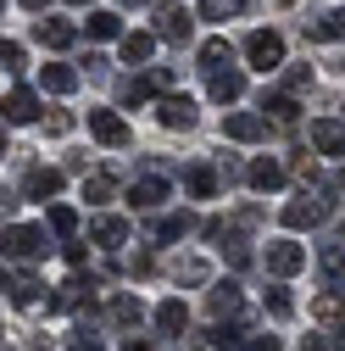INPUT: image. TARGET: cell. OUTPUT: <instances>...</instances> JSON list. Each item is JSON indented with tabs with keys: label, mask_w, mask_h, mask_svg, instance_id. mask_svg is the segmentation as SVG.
<instances>
[{
	"label": "cell",
	"mask_w": 345,
	"mask_h": 351,
	"mask_svg": "<svg viewBox=\"0 0 345 351\" xmlns=\"http://www.w3.org/2000/svg\"><path fill=\"white\" fill-rule=\"evenodd\" d=\"M312 145H318L323 156H345V123H340V117H318V123H312Z\"/></svg>",
	"instance_id": "obj_13"
},
{
	"label": "cell",
	"mask_w": 345,
	"mask_h": 351,
	"mask_svg": "<svg viewBox=\"0 0 345 351\" xmlns=\"http://www.w3.org/2000/svg\"><path fill=\"white\" fill-rule=\"evenodd\" d=\"M206 95H212V101H223V106H229V101H240V95H245V73H240V67L212 73V78H206Z\"/></svg>",
	"instance_id": "obj_16"
},
{
	"label": "cell",
	"mask_w": 345,
	"mask_h": 351,
	"mask_svg": "<svg viewBox=\"0 0 345 351\" xmlns=\"http://www.w3.org/2000/svg\"><path fill=\"white\" fill-rule=\"evenodd\" d=\"M67 351H101V335H95L90 324H78V329H73V340H67Z\"/></svg>",
	"instance_id": "obj_39"
},
{
	"label": "cell",
	"mask_w": 345,
	"mask_h": 351,
	"mask_svg": "<svg viewBox=\"0 0 345 351\" xmlns=\"http://www.w3.org/2000/svg\"><path fill=\"white\" fill-rule=\"evenodd\" d=\"M39 290H45V285H39L34 274H12V285H6L12 306H39Z\"/></svg>",
	"instance_id": "obj_27"
},
{
	"label": "cell",
	"mask_w": 345,
	"mask_h": 351,
	"mask_svg": "<svg viewBox=\"0 0 345 351\" xmlns=\"http://www.w3.org/2000/svg\"><path fill=\"white\" fill-rule=\"evenodd\" d=\"M67 128H73V112H62V106H56V112L45 117V134H67Z\"/></svg>",
	"instance_id": "obj_41"
},
{
	"label": "cell",
	"mask_w": 345,
	"mask_h": 351,
	"mask_svg": "<svg viewBox=\"0 0 345 351\" xmlns=\"http://www.w3.org/2000/svg\"><path fill=\"white\" fill-rule=\"evenodd\" d=\"M218 184H223V179H218V167H212V162H190V167H184V190H190L195 201H212Z\"/></svg>",
	"instance_id": "obj_10"
},
{
	"label": "cell",
	"mask_w": 345,
	"mask_h": 351,
	"mask_svg": "<svg viewBox=\"0 0 345 351\" xmlns=\"http://www.w3.org/2000/svg\"><path fill=\"white\" fill-rule=\"evenodd\" d=\"M0 6H6V0H0Z\"/></svg>",
	"instance_id": "obj_49"
},
{
	"label": "cell",
	"mask_w": 345,
	"mask_h": 351,
	"mask_svg": "<svg viewBox=\"0 0 345 351\" xmlns=\"http://www.w3.org/2000/svg\"><path fill=\"white\" fill-rule=\"evenodd\" d=\"M67 6H90V0H67Z\"/></svg>",
	"instance_id": "obj_47"
},
{
	"label": "cell",
	"mask_w": 345,
	"mask_h": 351,
	"mask_svg": "<svg viewBox=\"0 0 345 351\" xmlns=\"http://www.w3.org/2000/svg\"><path fill=\"white\" fill-rule=\"evenodd\" d=\"M323 217H329V201L323 195H301V201L284 206V229H318Z\"/></svg>",
	"instance_id": "obj_6"
},
{
	"label": "cell",
	"mask_w": 345,
	"mask_h": 351,
	"mask_svg": "<svg viewBox=\"0 0 345 351\" xmlns=\"http://www.w3.org/2000/svg\"><path fill=\"white\" fill-rule=\"evenodd\" d=\"M90 134H95L101 145H112V151H123L128 140H134V134H128V123H123L112 106H90Z\"/></svg>",
	"instance_id": "obj_4"
},
{
	"label": "cell",
	"mask_w": 345,
	"mask_h": 351,
	"mask_svg": "<svg viewBox=\"0 0 345 351\" xmlns=\"http://www.w3.org/2000/svg\"><path fill=\"white\" fill-rule=\"evenodd\" d=\"M318 274H323L329 285H345V245H323V251H318Z\"/></svg>",
	"instance_id": "obj_28"
},
{
	"label": "cell",
	"mask_w": 345,
	"mask_h": 351,
	"mask_svg": "<svg viewBox=\"0 0 345 351\" xmlns=\"http://www.w3.org/2000/svg\"><path fill=\"white\" fill-rule=\"evenodd\" d=\"M223 134L240 140V145H256V140H268V117H256V112H229V117H223Z\"/></svg>",
	"instance_id": "obj_8"
},
{
	"label": "cell",
	"mask_w": 345,
	"mask_h": 351,
	"mask_svg": "<svg viewBox=\"0 0 345 351\" xmlns=\"http://www.w3.org/2000/svg\"><path fill=\"white\" fill-rule=\"evenodd\" d=\"M0 251L17 256V262H34V256L51 251V240H45V229H34V223H12L6 234H0Z\"/></svg>",
	"instance_id": "obj_1"
},
{
	"label": "cell",
	"mask_w": 345,
	"mask_h": 351,
	"mask_svg": "<svg viewBox=\"0 0 345 351\" xmlns=\"http://www.w3.org/2000/svg\"><path fill=\"white\" fill-rule=\"evenodd\" d=\"M106 318H112L117 329H128V335H134V329L145 324V301H140V295H112V306H106Z\"/></svg>",
	"instance_id": "obj_11"
},
{
	"label": "cell",
	"mask_w": 345,
	"mask_h": 351,
	"mask_svg": "<svg viewBox=\"0 0 345 351\" xmlns=\"http://www.w3.org/2000/svg\"><path fill=\"white\" fill-rule=\"evenodd\" d=\"M123 351H151V340H140V335H128V340H123Z\"/></svg>",
	"instance_id": "obj_45"
},
{
	"label": "cell",
	"mask_w": 345,
	"mask_h": 351,
	"mask_svg": "<svg viewBox=\"0 0 345 351\" xmlns=\"http://www.w3.org/2000/svg\"><path fill=\"white\" fill-rule=\"evenodd\" d=\"M90 34H95V39H117V34H123V17H117V12H90Z\"/></svg>",
	"instance_id": "obj_32"
},
{
	"label": "cell",
	"mask_w": 345,
	"mask_h": 351,
	"mask_svg": "<svg viewBox=\"0 0 345 351\" xmlns=\"http://www.w3.org/2000/svg\"><path fill=\"white\" fill-rule=\"evenodd\" d=\"M279 6H295V0H279Z\"/></svg>",
	"instance_id": "obj_48"
},
{
	"label": "cell",
	"mask_w": 345,
	"mask_h": 351,
	"mask_svg": "<svg viewBox=\"0 0 345 351\" xmlns=\"http://www.w3.org/2000/svg\"><path fill=\"white\" fill-rule=\"evenodd\" d=\"M312 318L345 335V295H340V290H323V295H312Z\"/></svg>",
	"instance_id": "obj_18"
},
{
	"label": "cell",
	"mask_w": 345,
	"mask_h": 351,
	"mask_svg": "<svg viewBox=\"0 0 345 351\" xmlns=\"http://www.w3.org/2000/svg\"><path fill=\"white\" fill-rule=\"evenodd\" d=\"M0 117H6V123H34L39 117V95L34 90H12L6 101H0Z\"/></svg>",
	"instance_id": "obj_19"
},
{
	"label": "cell",
	"mask_w": 345,
	"mask_h": 351,
	"mask_svg": "<svg viewBox=\"0 0 345 351\" xmlns=\"http://www.w3.org/2000/svg\"><path fill=\"white\" fill-rule=\"evenodd\" d=\"M56 190H62V173H56V167H28V173H23V195H28V201H51Z\"/></svg>",
	"instance_id": "obj_15"
},
{
	"label": "cell",
	"mask_w": 345,
	"mask_h": 351,
	"mask_svg": "<svg viewBox=\"0 0 345 351\" xmlns=\"http://www.w3.org/2000/svg\"><path fill=\"white\" fill-rule=\"evenodd\" d=\"M172 274H179V285H206V274H212V268H206L201 256H184V262H179Z\"/></svg>",
	"instance_id": "obj_36"
},
{
	"label": "cell",
	"mask_w": 345,
	"mask_h": 351,
	"mask_svg": "<svg viewBox=\"0 0 345 351\" xmlns=\"http://www.w3.org/2000/svg\"><path fill=\"white\" fill-rule=\"evenodd\" d=\"M206 313L218 318V324H223V318H240V285H234V279L212 285V290H206Z\"/></svg>",
	"instance_id": "obj_9"
},
{
	"label": "cell",
	"mask_w": 345,
	"mask_h": 351,
	"mask_svg": "<svg viewBox=\"0 0 345 351\" xmlns=\"http://www.w3.org/2000/svg\"><path fill=\"white\" fill-rule=\"evenodd\" d=\"M268 313H273V318H290V313H295V301H290V290H284V285H273V290H268Z\"/></svg>",
	"instance_id": "obj_38"
},
{
	"label": "cell",
	"mask_w": 345,
	"mask_h": 351,
	"mask_svg": "<svg viewBox=\"0 0 345 351\" xmlns=\"http://www.w3.org/2000/svg\"><path fill=\"white\" fill-rule=\"evenodd\" d=\"M23 6H28V12H45V6H51V0H23Z\"/></svg>",
	"instance_id": "obj_46"
},
{
	"label": "cell",
	"mask_w": 345,
	"mask_h": 351,
	"mask_svg": "<svg viewBox=\"0 0 345 351\" xmlns=\"http://www.w3.org/2000/svg\"><path fill=\"white\" fill-rule=\"evenodd\" d=\"M151 23H156V39H172V45H184V39L195 34V17H190L184 6H172V0L151 6Z\"/></svg>",
	"instance_id": "obj_3"
},
{
	"label": "cell",
	"mask_w": 345,
	"mask_h": 351,
	"mask_svg": "<svg viewBox=\"0 0 345 351\" xmlns=\"http://www.w3.org/2000/svg\"><path fill=\"white\" fill-rule=\"evenodd\" d=\"M245 0H201V17L206 23H223V17H240Z\"/></svg>",
	"instance_id": "obj_30"
},
{
	"label": "cell",
	"mask_w": 345,
	"mask_h": 351,
	"mask_svg": "<svg viewBox=\"0 0 345 351\" xmlns=\"http://www.w3.org/2000/svg\"><path fill=\"white\" fill-rule=\"evenodd\" d=\"M240 351H279V335H245Z\"/></svg>",
	"instance_id": "obj_40"
},
{
	"label": "cell",
	"mask_w": 345,
	"mask_h": 351,
	"mask_svg": "<svg viewBox=\"0 0 345 351\" xmlns=\"http://www.w3.org/2000/svg\"><path fill=\"white\" fill-rule=\"evenodd\" d=\"M156 329H162V335H184V329H190V306H184L179 295H167V301L156 306Z\"/></svg>",
	"instance_id": "obj_20"
},
{
	"label": "cell",
	"mask_w": 345,
	"mask_h": 351,
	"mask_svg": "<svg viewBox=\"0 0 345 351\" xmlns=\"http://www.w3.org/2000/svg\"><path fill=\"white\" fill-rule=\"evenodd\" d=\"M262 262H268V274L290 279V274H301V268H307V251H301L295 240H273V245L262 251Z\"/></svg>",
	"instance_id": "obj_5"
},
{
	"label": "cell",
	"mask_w": 345,
	"mask_h": 351,
	"mask_svg": "<svg viewBox=\"0 0 345 351\" xmlns=\"http://www.w3.org/2000/svg\"><path fill=\"white\" fill-rule=\"evenodd\" d=\"M112 190H117L112 173H90V179H84V201H112Z\"/></svg>",
	"instance_id": "obj_31"
},
{
	"label": "cell",
	"mask_w": 345,
	"mask_h": 351,
	"mask_svg": "<svg viewBox=\"0 0 345 351\" xmlns=\"http://www.w3.org/2000/svg\"><path fill=\"white\" fill-rule=\"evenodd\" d=\"M307 84H312V67H295V73H290V95H301Z\"/></svg>",
	"instance_id": "obj_43"
},
{
	"label": "cell",
	"mask_w": 345,
	"mask_h": 351,
	"mask_svg": "<svg viewBox=\"0 0 345 351\" xmlns=\"http://www.w3.org/2000/svg\"><path fill=\"white\" fill-rule=\"evenodd\" d=\"M90 240L106 245V251H117V245L128 240V223H123V217H95V223H90Z\"/></svg>",
	"instance_id": "obj_25"
},
{
	"label": "cell",
	"mask_w": 345,
	"mask_h": 351,
	"mask_svg": "<svg viewBox=\"0 0 345 351\" xmlns=\"http://www.w3.org/2000/svg\"><path fill=\"white\" fill-rule=\"evenodd\" d=\"M245 184L262 190V195H268V190H284V167H279L273 156H256V162L245 167Z\"/></svg>",
	"instance_id": "obj_14"
},
{
	"label": "cell",
	"mask_w": 345,
	"mask_h": 351,
	"mask_svg": "<svg viewBox=\"0 0 345 351\" xmlns=\"http://www.w3.org/2000/svg\"><path fill=\"white\" fill-rule=\"evenodd\" d=\"M34 39H39L45 51H67L73 39H78V28H73V23H62V17H45V23H34Z\"/></svg>",
	"instance_id": "obj_17"
},
{
	"label": "cell",
	"mask_w": 345,
	"mask_h": 351,
	"mask_svg": "<svg viewBox=\"0 0 345 351\" xmlns=\"http://www.w3.org/2000/svg\"><path fill=\"white\" fill-rule=\"evenodd\" d=\"M206 346H212V351H234V346H240V329H234V324H212V329H206Z\"/></svg>",
	"instance_id": "obj_33"
},
{
	"label": "cell",
	"mask_w": 345,
	"mask_h": 351,
	"mask_svg": "<svg viewBox=\"0 0 345 351\" xmlns=\"http://www.w3.org/2000/svg\"><path fill=\"white\" fill-rule=\"evenodd\" d=\"M156 117H162V128H195V101L190 95H162Z\"/></svg>",
	"instance_id": "obj_12"
},
{
	"label": "cell",
	"mask_w": 345,
	"mask_h": 351,
	"mask_svg": "<svg viewBox=\"0 0 345 351\" xmlns=\"http://www.w3.org/2000/svg\"><path fill=\"white\" fill-rule=\"evenodd\" d=\"M162 201H167V179H162V173H145V179L128 184V206H134V212H156Z\"/></svg>",
	"instance_id": "obj_7"
},
{
	"label": "cell",
	"mask_w": 345,
	"mask_h": 351,
	"mask_svg": "<svg viewBox=\"0 0 345 351\" xmlns=\"http://www.w3.org/2000/svg\"><path fill=\"white\" fill-rule=\"evenodd\" d=\"M117 56H123L128 67H140V62H151V56H156V34H123V45H117Z\"/></svg>",
	"instance_id": "obj_22"
},
{
	"label": "cell",
	"mask_w": 345,
	"mask_h": 351,
	"mask_svg": "<svg viewBox=\"0 0 345 351\" xmlns=\"http://www.w3.org/2000/svg\"><path fill=\"white\" fill-rule=\"evenodd\" d=\"M307 39H318V45H329V39H345V6L340 12H318L307 23Z\"/></svg>",
	"instance_id": "obj_21"
},
{
	"label": "cell",
	"mask_w": 345,
	"mask_h": 351,
	"mask_svg": "<svg viewBox=\"0 0 345 351\" xmlns=\"http://www.w3.org/2000/svg\"><path fill=\"white\" fill-rule=\"evenodd\" d=\"M301 351H334L329 340H318V335H307V340H301Z\"/></svg>",
	"instance_id": "obj_44"
},
{
	"label": "cell",
	"mask_w": 345,
	"mask_h": 351,
	"mask_svg": "<svg viewBox=\"0 0 345 351\" xmlns=\"http://www.w3.org/2000/svg\"><path fill=\"white\" fill-rule=\"evenodd\" d=\"M128 274H134V279H145V274H156V262L140 251V256H128Z\"/></svg>",
	"instance_id": "obj_42"
},
{
	"label": "cell",
	"mask_w": 345,
	"mask_h": 351,
	"mask_svg": "<svg viewBox=\"0 0 345 351\" xmlns=\"http://www.w3.org/2000/svg\"><path fill=\"white\" fill-rule=\"evenodd\" d=\"M223 67H234V45H229V39H206V45H201V73L212 78Z\"/></svg>",
	"instance_id": "obj_23"
},
{
	"label": "cell",
	"mask_w": 345,
	"mask_h": 351,
	"mask_svg": "<svg viewBox=\"0 0 345 351\" xmlns=\"http://www.w3.org/2000/svg\"><path fill=\"white\" fill-rule=\"evenodd\" d=\"M190 229H201L195 212H172V217H162V223H151V240H184Z\"/></svg>",
	"instance_id": "obj_26"
},
{
	"label": "cell",
	"mask_w": 345,
	"mask_h": 351,
	"mask_svg": "<svg viewBox=\"0 0 345 351\" xmlns=\"http://www.w3.org/2000/svg\"><path fill=\"white\" fill-rule=\"evenodd\" d=\"M262 112H273V123H279V128H290V123L301 117L295 95H262Z\"/></svg>",
	"instance_id": "obj_29"
},
{
	"label": "cell",
	"mask_w": 345,
	"mask_h": 351,
	"mask_svg": "<svg viewBox=\"0 0 345 351\" xmlns=\"http://www.w3.org/2000/svg\"><path fill=\"white\" fill-rule=\"evenodd\" d=\"M245 62H251V67H262V73L284 67V39H279L273 28H256V34H245Z\"/></svg>",
	"instance_id": "obj_2"
},
{
	"label": "cell",
	"mask_w": 345,
	"mask_h": 351,
	"mask_svg": "<svg viewBox=\"0 0 345 351\" xmlns=\"http://www.w3.org/2000/svg\"><path fill=\"white\" fill-rule=\"evenodd\" d=\"M23 67H28L23 45H17V39H0V73H23Z\"/></svg>",
	"instance_id": "obj_35"
},
{
	"label": "cell",
	"mask_w": 345,
	"mask_h": 351,
	"mask_svg": "<svg viewBox=\"0 0 345 351\" xmlns=\"http://www.w3.org/2000/svg\"><path fill=\"white\" fill-rule=\"evenodd\" d=\"M51 229H56L62 240H73V234H78V212H73V206H51Z\"/></svg>",
	"instance_id": "obj_37"
},
{
	"label": "cell",
	"mask_w": 345,
	"mask_h": 351,
	"mask_svg": "<svg viewBox=\"0 0 345 351\" xmlns=\"http://www.w3.org/2000/svg\"><path fill=\"white\" fill-rule=\"evenodd\" d=\"M151 95H156V84H151V78H123V101H128V106H145Z\"/></svg>",
	"instance_id": "obj_34"
},
{
	"label": "cell",
	"mask_w": 345,
	"mask_h": 351,
	"mask_svg": "<svg viewBox=\"0 0 345 351\" xmlns=\"http://www.w3.org/2000/svg\"><path fill=\"white\" fill-rule=\"evenodd\" d=\"M39 84H45L51 95H73V90H78V73H73L67 62H51V67H39Z\"/></svg>",
	"instance_id": "obj_24"
}]
</instances>
